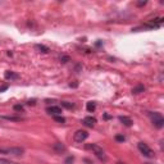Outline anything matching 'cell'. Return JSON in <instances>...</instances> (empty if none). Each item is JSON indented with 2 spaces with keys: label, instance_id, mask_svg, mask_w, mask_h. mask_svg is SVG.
<instances>
[{
  "label": "cell",
  "instance_id": "cell-18",
  "mask_svg": "<svg viewBox=\"0 0 164 164\" xmlns=\"http://www.w3.org/2000/svg\"><path fill=\"white\" fill-rule=\"evenodd\" d=\"M115 140H117V141H121V142H123V141H124L126 139H124V136H122V135H117V136H115Z\"/></svg>",
  "mask_w": 164,
  "mask_h": 164
},
{
  "label": "cell",
  "instance_id": "cell-22",
  "mask_svg": "<svg viewBox=\"0 0 164 164\" xmlns=\"http://www.w3.org/2000/svg\"><path fill=\"white\" fill-rule=\"evenodd\" d=\"M6 88H8V85H4V86H1L0 87V92H3V91H5Z\"/></svg>",
  "mask_w": 164,
  "mask_h": 164
},
{
  "label": "cell",
  "instance_id": "cell-26",
  "mask_svg": "<svg viewBox=\"0 0 164 164\" xmlns=\"http://www.w3.org/2000/svg\"><path fill=\"white\" fill-rule=\"evenodd\" d=\"M144 164H152V163H144Z\"/></svg>",
  "mask_w": 164,
  "mask_h": 164
},
{
  "label": "cell",
  "instance_id": "cell-5",
  "mask_svg": "<svg viewBox=\"0 0 164 164\" xmlns=\"http://www.w3.org/2000/svg\"><path fill=\"white\" fill-rule=\"evenodd\" d=\"M87 137H88V132L87 131H85V129H78V131L74 133L73 139H74L76 142H83Z\"/></svg>",
  "mask_w": 164,
  "mask_h": 164
},
{
  "label": "cell",
  "instance_id": "cell-11",
  "mask_svg": "<svg viewBox=\"0 0 164 164\" xmlns=\"http://www.w3.org/2000/svg\"><path fill=\"white\" fill-rule=\"evenodd\" d=\"M144 91H145V86H144V85H137L136 87L132 88V94H135V95L141 94V92H144Z\"/></svg>",
  "mask_w": 164,
  "mask_h": 164
},
{
  "label": "cell",
  "instance_id": "cell-16",
  "mask_svg": "<svg viewBox=\"0 0 164 164\" xmlns=\"http://www.w3.org/2000/svg\"><path fill=\"white\" fill-rule=\"evenodd\" d=\"M69 60H70V59H69L68 55H62V57H60V62L62 63H67V62H69Z\"/></svg>",
  "mask_w": 164,
  "mask_h": 164
},
{
  "label": "cell",
  "instance_id": "cell-8",
  "mask_svg": "<svg viewBox=\"0 0 164 164\" xmlns=\"http://www.w3.org/2000/svg\"><path fill=\"white\" fill-rule=\"evenodd\" d=\"M82 123H83L85 126H87V127H94L96 123V119L94 117H86V118H83Z\"/></svg>",
  "mask_w": 164,
  "mask_h": 164
},
{
  "label": "cell",
  "instance_id": "cell-4",
  "mask_svg": "<svg viewBox=\"0 0 164 164\" xmlns=\"http://www.w3.org/2000/svg\"><path fill=\"white\" fill-rule=\"evenodd\" d=\"M137 147H139V150L141 151V154H142L144 156H146V158H154V156H155L154 151H152L151 149L147 146V144H145V142H139Z\"/></svg>",
  "mask_w": 164,
  "mask_h": 164
},
{
  "label": "cell",
  "instance_id": "cell-14",
  "mask_svg": "<svg viewBox=\"0 0 164 164\" xmlns=\"http://www.w3.org/2000/svg\"><path fill=\"white\" fill-rule=\"evenodd\" d=\"M62 106L67 108V109H72V108L74 106L73 103H68V101H62Z\"/></svg>",
  "mask_w": 164,
  "mask_h": 164
},
{
  "label": "cell",
  "instance_id": "cell-6",
  "mask_svg": "<svg viewBox=\"0 0 164 164\" xmlns=\"http://www.w3.org/2000/svg\"><path fill=\"white\" fill-rule=\"evenodd\" d=\"M46 111L49 114H53V115H60L62 114V108L60 106H57V105H53V106L47 108Z\"/></svg>",
  "mask_w": 164,
  "mask_h": 164
},
{
  "label": "cell",
  "instance_id": "cell-12",
  "mask_svg": "<svg viewBox=\"0 0 164 164\" xmlns=\"http://www.w3.org/2000/svg\"><path fill=\"white\" fill-rule=\"evenodd\" d=\"M35 47H36V49L39 50V51H41V53H45V54L50 51V49H49L47 46H45V45H40V44H37V45H36Z\"/></svg>",
  "mask_w": 164,
  "mask_h": 164
},
{
  "label": "cell",
  "instance_id": "cell-7",
  "mask_svg": "<svg viewBox=\"0 0 164 164\" xmlns=\"http://www.w3.org/2000/svg\"><path fill=\"white\" fill-rule=\"evenodd\" d=\"M4 77H5V80H18L19 78V76H18V73L16 72H13V70H6V72L4 73Z\"/></svg>",
  "mask_w": 164,
  "mask_h": 164
},
{
  "label": "cell",
  "instance_id": "cell-17",
  "mask_svg": "<svg viewBox=\"0 0 164 164\" xmlns=\"http://www.w3.org/2000/svg\"><path fill=\"white\" fill-rule=\"evenodd\" d=\"M74 162V158L73 156H68V158L65 159V162H64V164H72Z\"/></svg>",
  "mask_w": 164,
  "mask_h": 164
},
{
  "label": "cell",
  "instance_id": "cell-24",
  "mask_svg": "<svg viewBox=\"0 0 164 164\" xmlns=\"http://www.w3.org/2000/svg\"><path fill=\"white\" fill-rule=\"evenodd\" d=\"M28 105H35V100H29V101H28Z\"/></svg>",
  "mask_w": 164,
  "mask_h": 164
},
{
  "label": "cell",
  "instance_id": "cell-1",
  "mask_svg": "<svg viewBox=\"0 0 164 164\" xmlns=\"http://www.w3.org/2000/svg\"><path fill=\"white\" fill-rule=\"evenodd\" d=\"M24 149L23 147H0V154H4V155H13V156H21L23 155Z\"/></svg>",
  "mask_w": 164,
  "mask_h": 164
},
{
  "label": "cell",
  "instance_id": "cell-2",
  "mask_svg": "<svg viewBox=\"0 0 164 164\" xmlns=\"http://www.w3.org/2000/svg\"><path fill=\"white\" fill-rule=\"evenodd\" d=\"M149 117H150L152 124H154L156 128H162L164 126V118H163L162 114L158 113V111H154V113L151 111V113H149Z\"/></svg>",
  "mask_w": 164,
  "mask_h": 164
},
{
  "label": "cell",
  "instance_id": "cell-23",
  "mask_svg": "<svg viewBox=\"0 0 164 164\" xmlns=\"http://www.w3.org/2000/svg\"><path fill=\"white\" fill-rule=\"evenodd\" d=\"M95 45H96V46H98V47H100V46H101V45H103V42H101V41H100V40H99V41H98V42H96V44H95Z\"/></svg>",
  "mask_w": 164,
  "mask_h": 164
},
{
  "label": "cell",
  "instance_id": "cell-20",
  "mask_svg": "<svg viewBox=\"0 0 164 164\" xmlns=\"http://www.w3.org/2000/svg\"><path fill=\"white\" fill-rule=\"evenodd\" d=\"M146 4H147V1H137L136 3L137 6H144V5H146Z\"/></svg>",
  "mask_w": 164,
  "mask_h": 164
},
{
  "label": "cell",
  "instance_id": "cell-19",
  "mask_svg": "<svg viewBox=\"0 0 164 164\" xmlns=\"http://www.w3.org/2000/svg\"><path fill=\"white\" fill-rule=\"evenodd\" d=\"M13 109L17 110V111H23V106H22V105H14Z\"/></svg>",
  "mask_w": 164,
  "mask_h": 164
},
{
  "label": "cell",
  "instance_id": "cell-21",
  "mask_svg": "<svg viewBox=\"0 0 164 164\" xmlns=\"http://www.w3.org/2000/svg\"><path fill=\"white\" fill-rule=\"evenodd\" d=\"M0 163H4V164H14V163L8 162V160H4V159H0Z\"/></svg>",
  "mask_w": 164,
  "mask_h": 164
},
{
  "label": "cell",
  "instance_id": "cell-13",
  "mask_svg": "<svg viewBox=\"0 0 164 164\" xmlns=\"http://www.w3.org/2000/svg\"><path fill=\"white\" fill-rule=\"evenodd\" d=\"M86 108H87V110L90 111V113H92V111L96 109V104H95V101H88V103L86 104Z\"/></svg>",
  "mask_w": 164,
  "mask_h": 164
},
{
  "label": "cell",
  "instance_id": "cell-10",
  "mask_svg": "<svg viewBox=\"0 0 164 164\" xmlns=\"http://www.w3.org/2000/svg\"><path fill=\"white\" fill-rule=\"evenodd\" d=\"M119 121H121L126 127H131V126L133 124V121L129 117H123V115H121V117H119Z\"/></svg>",
  "mask_w": 164,
  "mask_h": 164
},
{
  "label": "cell",
  "instance_id": "cell-9",
  "mask_svg": "<svg viewBox=\"0 0 164 164\" xmlns=\"http://www.w3.org/2000/svg\"><path fill=\"white\" fill-rule=\"evenodd\" d=\"M53 149H54V151H57L58 154H62V152H64L67 150V147L63 145L62 142H55L53 145Z\"/></svg>",
  "mask_w": 164,
  "mask_h": 164
},
{
  "label": "cell",
  "instance_id": "cell-25",
  "mask_svg": "<svg viewBox=\"0 0 164 164\" xmlns=\"http://www.w3.org/2000/svg\"><path fill=\"white\" fill-rule=\"evenodd\" d=\"M115 164H126V163H122V162H117Z\"/></svg>",
  "mask_w": 164,
  "mask_h": 164
},
{
  "label": "cell",
  "instance_id": "cell-3",
  "mask_svg": "<svg viewBox=\"0 0 164 164\" xmlns=\"http://www.w3.org/2000/svg\"><path fill=\"white\" fill-rule=\"evenodd\" d=\"M87 149H91L92 151H94V154L98 156V158L101 160V162L105 163L108 158H106V155H105V152H104V150L100 146H98V145H95V144H92V145H87Z\"/></svg>",
  "mask_w": 164,
  "mask_h": 164
},
{
  "label": "cell",
  "instance_id": "cell-15",
  "mask_svg": "<svg viewBox=\"0 0 164 164\" xmlns=\"http://www.w3.org/2000/svg\"><path fill=\"white\" fill-rule=\"evenodd\" d=\"M54 121H57L59 123H65V118L62 115H54Z\"/></svg>",
  "mask_w": 164,
  "mask_h": 164
}]
</instances>
